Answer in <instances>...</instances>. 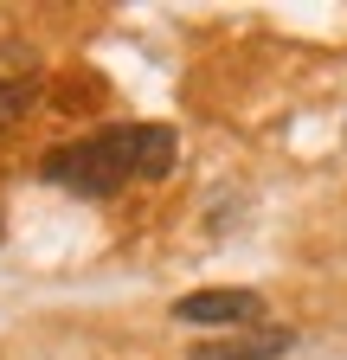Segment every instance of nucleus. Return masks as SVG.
I'll return each mask as SVG.
<instances>
[{
  "mask_svg": "<svg viewBox=\"0 0 347 360\" xmlns=\"http://www.w3.org/2000/svg\"><path fill=\"white\" fill-rule=\"evenodd\" d=\"M167 167H174V129H161V122L97 129L84 142H65L46 155V180L77 200H110L129 180H161Z\"/></svg>",
  "mask_w": 347,
  "mask_h": 360,
  "instance_id": "nucleus-1",
  "label": "nucleus"
},
{
  "mask_svg": "<svg viewBox=\"0 0 347 360\" xmlns=\"http://www.w3.org/2000/svg\"><path fill=\"white\" fill-rule=\"evenodd\" d=\"M264 315V302H257V290H199V296H181L174 302V322H199V328H244Z\"/></svg>",
  "mask_w": 347,
  "mask_h": 360,
  "instance_id": "nucleus-2",
  "label": "nucleus"
},
{
  "mask_svg": "<svg viewBox=\"0 0 347 360\" xmlns=\"http://www.w3.org/2000/svg\"><path fill=\"white\" fill-rule=\"evenodd\" d=\"M32 103H39V84L32 77H0V129H13Z\"/></svg>",
  "mask_w": 347,
  "mask_h": 360,
  "instance_id": "nucleus-4",
  "label": "nucleus"
},
{
  "mask_svg": "<svg viewBox=\"0 0 347 360\" xmlns=\"http://www.w3.org/2000/svg\"><path fill=\"white\" fill-rule=\"evenodd\" d=\"M296 347L289 328H251V335H225V341H206L193 360H283Z\"/></svg>",
  "mask_w": 347,
  "mask_h": 360,
  "instance_id": "nucleus-3",
  "label": "nucleus"
}]
</instances>
